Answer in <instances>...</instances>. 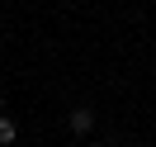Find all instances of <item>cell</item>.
Wrapping results in <instances>:
<instances>
[{"label":"cell","instance_id":"obj_1","mask_svg":"<svg viewBox=\"0 0 156 147\" xmlns=\"http://www.w3.org/2000/svg\"><path fill=\"white\" fill-rule=\"evenodd\" d=\"M95 128V114L90 109H71V133H90Z\"/></svg>","mask_w":156,"mask_h":147},{"label":"cell","instance_id":"obj_2","mask_svg":"<svg viewBox=\"0 0 156 147\" xmlns=\"http://www.w3.org/2000/svg\"><path fill=\"white\" fill-rule=\"evenodd\" d=\"M14 138H19V123H14L10 114H0V147H10Z\"/></svg>","mask_w":156,"mask_h":147},{"label":"cell","instance_id":"obj_3","mask_svg":"<svg viewBox=\"0 0 156 147\" xmlns=\"http://www.w3.org/2000/svg\"><path fill=\"white\" fill-rule=\"evenodd\" d=\"M0 109H5V95H0Z\"/></svg>","mask_w":156,"mask_h":147}]
</instances>
